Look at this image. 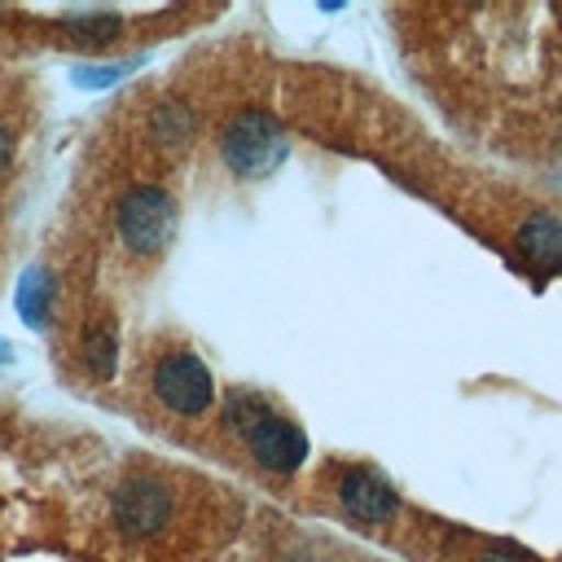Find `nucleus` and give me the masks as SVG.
I'll return each instance as SVG.
<instances>
[{"mask_svg": "<svg viewBox=\"0 0 562 562\" xmlns=\"http://www.w3.org/2000/svg\"><path fill=\"white\" fill-rule=\"evenodd\" d=\"M79 364L97 382L114 378V364H119V325H114L110 312H101V316H92L83 325V334H79Z\"/></svg>", "mask_w": 562, "mask_h": 562, "instance_id": "9", "label": "nucleus"}, {"mask_svg": "<svg viewBox=\"0 0 562 562\" xmlns=\"http://www.w3.org/2000/svg\"><path fill=\"white\" fill-rule=\"evenodd\" d=\"M4 351H9V342H4V338H0V356H4Z\"/></svg>", "mask_w": 562, "mask_h": 562, "instance_id": "13", "label": "nucleus"}, {"mask_svg": "<svg viewBox=\"0 0 562 562\" xmlns=\"http://www.w3.org/2000/svg\"><path fill=\"white\" fill-rule=\"evenodd\" d=\"M514 246H518V255H522L531 268H540V272L562 268V215H553V211H531V215L518 224Z\"/></svg>", "mask_w": 562, "mask_h": 562, "instance_id": "7", "label": "nucleus"}, {"mask_svg": "<svg viewBox=\"0 0 562 562\" xmlns=\"http://www.w3.org/2000/svg\"><path fill=\"white\" fill-rule=\"evenodd\" d=\"M18 307H22V316H26L31 325H40V321L48 316V281H44V272H31V277L22 281Z\"/></svg>", "mask_w": 562, "mask_h": 562, "instance_id": "10", "label": "nucleus"}, {"mask_svg": "<svg viewBox=\"0 0 562 562\" xmlns=\"http://www.w3.org/2000/svg\"><path fill=\"white\" fill-rule=\"evenodd\" d=\"M224 426L241 439V448L250 452V461L268 474H294L307 461V435L303 426L281 413L272 400L255 395V391H233L224 404Z\"/></svg>", "mask_w": 562, "mask_h": 562, "instance_id": "1", "label": "nucleus"}, {"mask_svg": "<svg viewBox=\"0 0 562 562\" xmlns=\"http://www.w3.org/2000/svg\"><path fill=\"white\" fill-rule=\"evenodd\" d=\"M334 496L360 522H391L395 509H400L395 487L378 470H369V465H342L338 470V483H334Z\"/></svg>", "mask_w": 562, "mask_h": 562, "instance_id": "6", "label": "nucleus"}, {"mask_svg": "<svg viewBox=\"0 0 562 562\" xmlns=\"http://www.w3.org/2000/svg\"><path fill=\"white\" fill-rule=\"evenodd\" d=\"M180 228V202L162 184H132L114 202V233L132 259H158Z\"/></svg>", "mask_w": 562, "mask_h": 562, "instance_id": "3", "label": "nucleus"}, {"mask_svg": "<svg viewBox=\"0 0 562 562\" xmlns=\"http://www.w3.org/2000/svg\"><path fill=\"white\" fill-rule=\"evenodd\" d=\"M110 514H114V527H119L123 536L149 540V536H158V531L171 522L176 501H171V492H167L158 479L136 474V479L119 483V492H114V501H110Z\"/></svg>", "mask_w": 562, "mask_h": 562, "instance_id": "5", "label": "nucleus"}, {"mask_svg": "<svg viewBox=\"0 0 562 562\" xmlns=\"http://www.w3.org/2000/svg\"><path fill=\"white\" fill-rule=\"evenodd\" d=\"M9 162H13V132L0 123V176L9 171Z\"/></svg>", "mask_w": 562, "mask_h": 562, "instance_id": "12", "label": "nucleus"}, {"mask_svg": "<svg viewBox=\"0 0 562 562\" xmlns=\"http://www.w3.org/2000/svg\"><path fill=\"white\" fill-rule=\"evenodd\" d=\"M215 149H220V162L241 176V180H263L272 176L285 154H290V140H285V127L272 110L263 105H246L237 114H228V123L220 127L215 136Z\"/></svg>", "mask_w": 562, "mask_h": 562, "instance_id": "2", "label": "nucleus"}, {"mask_svg": "<svg viewBox=\"0 0 562 562\" xmlns=\"http://www.w3.org/2000/svg\"><path fill=\"white\" fill-rule=\"evenodd\" d=\"M479 562H536V558L522 553L518 544H487V549L479 553Z\"/></svg>", "mask_w": 562, "mask_h": 562, "instance_id": "11", "label": "nucleus"}, {"mask_svg": "<svg viewBox=\"0 0 562 562\" xmlns=\"http://www.w3.org/2000/svg\"><path fill=\"white\" fill-rule=\"evenodd\" d=\"M149 391L154 400L176 417H206L215 404V378L206 360L189 347H167L149 364Z\"/></svg>", "mask_w": 562, "mask_h": 562, "instance_id": "4", "label": "nucleus"}, {"mask_svg": "<svg viewBox=\"0 0 562 562\" xmlns=\"http://www.w3.org/2000/svg\"><path fill=\"white\" fill-rule=\"evenodd\" d=\"M145 136L162 154H184L198 136V114L189 101H158L145 119Z\"/></svg>", "mask_w": 562, "mask_h": 562, "instance_id": "8", "label": "nucleus"}]
</instances>
